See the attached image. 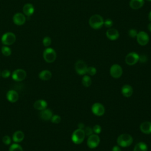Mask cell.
Instances as JSON below:
<instances>
[{
  "label": "cell",
  "instance_id": "cell-1",
  "mask_svg": "<svg viewBox=\"0 0 151 151\" xmlns=\"http://www.w3.org/2000/svg\"><path fill=\"white\" fill-rule=\"evenodd\" d=\"M132 136L127 133H123L119 135L117 139V143L119 146L126 147L130 146L133 143Z\"/></svg>",
  "mask_w": 151,
  "mask_h": 151
},
{
  "label": "cell",
  "instance_id": "cell-2",
  "mask_svg": "<svg viewBox=\"0 0 151 151\" xmlns=\"http://www.w3.org/2000/svg\"><path fill=\"white\" fill-rule=\"evenodd\" d=\"M89 25L94 29H100L104 25V19L101 15L94 14L90 18Z\"/></svg>",
  "mask_w": 151,
  "mask_h": 151
},
{
  "label": "cell",
  "instance_id": "cell-3",
  "mask_svg": "<svg viewBox=\"0 0 151 151\" xmlns=\"http://www.w3.org/2000/svg\"><path fill=\"white\" fill-rule=\"evenodd\" d=\"M86 134L84 129H77L75 130L71 135V140L76 145L81 144L84 140Z\"/></svg>",
  "mask_w": 151,
  "mask_h": 151
},
{
  "label": "cell",
  "instance_id": "cell-4",
  "mask_svg": "<svg viewBox=\"0 0 151 151\" xmlns=\"http://www.w3.org/2000/svg\"><path fill=\"white\" fill-rule=\"evenodd\" d=\"M57 57L55 51L52 48H47L43 52V58L44 60L48 63H53Z\"/></svg>",
  "mask_w": 151,
  "mask_h": 151
},
{
  "label": "cell",
  "instance_id": "cell-5",
  "mask_svg": "<svg viewBox=\"0 0 151 151\" xmlns=\"http://www.w3.org/2000/svg\"><path fill=\"white\" fill-rule=\"evenodd\" d=\"M16 40V36L15 35L11 32H8L5 33L1 38V41L2 44L5 45H10L13 44Z\"/></svg>",
  "mask_w": 151,
  "mask_h": 151
},
{
  "label": "cell",
  "instance_id": "cell-6",
  "mask_svg": "<svg viewBox=\"0 0 151 151\" xmlns=\"http://www.w3.org/2000/svg\"><path fill=\"white\" fill-rule=\"evenodd\" d=\"M100 142V139L98 134H92L88 136L87 140V145L89 148L94 149L99 146Z\"/></svg>",
  "mask_w": 151,
  "mask_h": 151
},
{
  "label": "cell",
  "instance_id": "cell-7",
  "mask_svg": "<svg viewBox=\"0 0 151 151\" xmlns=\"http://www.w3.org/2000/svg\"><path fill=\"white\" fill-rule=\"evenodd\" d=\"M87 65L86 63L81 60H79L76 61L75 64V70L76 73L79 75H84L87 73Z\"/></svg>",
  "mask_w": 151,
  "mask_h": 151
},
{
  "label": "cell",
  "instance_id": "cell-8",
  "mask_svg": "<svg viewBox=\"0 0 151 151\" xmlns=\"http://www.w3.org/2000/svg\"><path fill=\"white\" fill-rule=\"evenodd\" d=\"M27 77L26 71L21 68L16 69L12 73V78L15 81H21Z\"/></svg>",
  "mask_w": 151,
  "mask_h": 151
},
{
  "label": "cell",
  "instance_id": "cell-9",
  "mask_svg": "<svg viewBox=\"0 0 151 151\" xmlns=\"http://www.w3.org/2000/svg\"><path fill=\"white\" fill-rule=\"evenodd\" d=\"M110 74L111 76L114 78H120L123 74V70L122 67L117 64L112 65L110 68Z\"/></svg>",
  "mask_w": 151,
  "mask_h": 151
},
{
  "label": "cell",
  "instance_id": "cell-10",
  "mask_svg": "<svg viewBox=\"0 0 151 151\" xmlns=\"http://www.w3.org/2000/svg\"><path fill=\"white\" fill-rule=\"evenodd\" d=\"M139 60V55L135 52L129 53L125 57V62L129 65L136 64Z\"/></svg>",
  "mask_w": 151,
  "mask_h": 151
},
{
  "label": "cell",
  "instance_id": "cell-11",
  "mask_svg": "<svg viewBox=\"0 0 151 151\" xmlns=\"http://www.w3.org/2000/svg\"><path fill=\"white\" fill-rule=\"evenodd\" d=\"M92 113L97 116H101L105 113V108L104 106L100 103H95L91 106Z\"/></svg>",
  "mask_w": 151,
  "mask_h": 151
},
{
  "label": "cell",
  "instance_id": "cell-12",
  "mask_svg": "<svg viewBox=\"0 0 151 151\" xmlns=\"http://www.w3.org/2000/svg\"><path fill=\"white\" fill-rule=\"evenodd\" d=\"M136 38L138 44L140 45H146L149 41V35L144 31L137 32Z\"/></svg>",
  "mask_w": 151,
  "mask_h": 151
},
{
  "label": "cell",
  "instance_id": "cell-13",
  "mask_svg": "<svg viewBox=\"0 0 151 151\" xmlns=\"http://www.w3.org/2000/svg\"><path fill=\"white\" fill-rule=\"evenodd\" d=\"M26 21L25 16L20 12L16 13L13 17V22L17 25H22L24 24Z\"/></svg>",
  "mask_w": 151,
  "mask_h": 151
},
{
  "label": "cell",
  "instance_id": "cell-14",
  "mask_svg": "<svg viewBox=\"0 0 151 151\" xmlns=\"http://www.w3.org/2000/svg\"><path fill=\"white\" fill-rule=\"evenodd\" d=\"M6 99L11 103H15L19 99V94L15 90H10L6 93Z\"/></svg>",
  "mask_w": 151,
  "mask_h": 151
},
{
  "label": "cell",
  "instance_id": "cell-15",
  "mask_svg": "<svg viewBox=\"0 0 151 151\" xmlns=\"http://www.w3.org/2000/svg\"><path fill=\"white\" fill-rule=\"evenodd\" d=\"M52 111L49 109H45L42 110H41L40 113V118L45 121H48L51 120L52 116Z\"/></svg>",
  "mask_w": 151,
  "mask_h": 151
},
{
  "label": "cell",
  "instance_id": "cell-16",
  "mask_svg": "<svg viewBox=\"0 0 151 151\" xmlns=\"http://www.w3.org/2000/svg\"><path fill=\"white\" fill-rule=\"evenodd\" d=\"M106 36L109 40L114 41L119 37V33L116 29L110 28L106 31Z\"/></svg>",
  "mask_w": 151,
  "mask_h": 151
},
{
  "label": "cell",
  "instance_id": "cell-17",
  "mask_svg": "<svg viewBox=\"0 0 151 151\" xmlns=\"http://www.w3.org/2000/svg\"><path fill=\"white\" fill-rule=\"evenodd\" d=\"M121 92L124 97H130L133 94V90L131 86L129 84H125L122 87Z\"/></svg>",
  "mask_w": 151,
  "mask_h": 151
},
{
  "label": "cell",
  "instance_id": "cell-18",
  "mask_svg": "<svg viewBox=\"0 0 151 151\" xmlns=\"http://www.w3.org/2000/svg\"><path fill=\"white\" fill-rule=\"evenodd\" d=\"M140 129L141 132L144 134H150L151 133V122L145 121L141 123L140 126Z\"/></svg>",
  "mask_w": 151,
  "mask_h": 151
},
{
  "label": "cell",
  "instance_id": "cell-19",
  "mask_svg": "<svg viewBox=\"0 0 151 151\" xmlns=\"http://www.w3.org/2000/svg\"><path fill=\"white\" fill-rule=\"evenodd\" d=\"M47 106H48L47 102L45 100L42 99L36 100L33 104V106L35 109L40 111L46 109L47 107Z\"/></svg>",
  "mask_w": 151,
  "mask_h": 151
},
{
  "label": "cell",
  "instance_id": "cell-20",
  "mask_svg": "<svg viewBox=\"0 0 151 151\" xmlns=\"http://www.w3.org/2000/svg\"><path fill=\"white\" fill-rule=\"evenodd\" d=\"M24 133L21 130H17L12 135V140L15 143H19L22 142L24 139Z\"/></svg>",
  "mask_w": 151,
  "mask_h": 151
},
{
  "label": "cell",
  "instance_id": "cell-21",
  "mask_svg": "<svg viewBox=\"0 0 151 151\" xmlns=\"http://www.w3.org/2000/svg\"><path fill=\"white\" fill-rule=\"evenodd\" d=\"M23 12L24 14L27 16L30 17L31 16L34 12V7L31 4H26L23 6Z\"/></svg>",
  "mask_w": 151,
  "mask_h": 151
},
{
  "label": "cell",
  "instance_id": "cell-22",
  "mask_svg": "<svg viewBox=\"0 0 151 151\" xmlns=\"http://www.w3.org/2000/svg\"><path fill=\"white\" fill-rule=\"evenodd\" d=\"M144 0H130L129 5L133 9H138L144 5Z\"/></svg>",
  "mask_w": 151,
  "mask_h": 151
},
{
  "label": "cell",
  "instance_id": "cell-23",
  "mask_svg": "<svg viewBox=\"0 0 151 151\" xmlns=\"http://www.w3.org/2000/svg\"><path fill=\"white\" fill-rule=\"evenodd\" d=\"M38 77L42 80H44V81L49 80L52 77V73L49 70H44L41 71L39 73Z\"/></svg>",
  "mask_w": 151,
  "mask_h": 151
},
{
  "label": "cell",
  "instance_id": "cell-24",
  "mask_svg": "<svg viewBox=\"0 0 151 151\" xmlns=\"http://www.w3.org/2000/svg\"><path fill=\"white\" fill-rule=\"evenodd\" d=\"M133 151H147V146L145 143L140 142L136 144Z\"/></svg>",
  "mask_w": 151,
  "mask_h": 151
},
{
  "label": "cell",
  "instance_id": "cell-25",
  "mask_svg": "<svg viewBox=\"0 0 151 151\" xmlns=\"http://www.w3.org/2000/svg\"><path fill=\"white\" fill-rule=\"evenodd\" d=\"M81 83L83 86L86 87H88L91 85L92 83V80L90 78V76L87 75H85L83 76L82 80H81Z\"/></svg>",
  "mask_w": 151,
  "mask_h": 151
},
{
  "label": "cell",
  "instance_id": "cell-26",
  "mask_svg": "<svg viewBox=\"0 0 151 151\" xmlns=\"http://www.w3.org/2000/svg\"><path fill=\"white\" fill-rule=\"evenodd\" d=\"M9 151H23V149L20 145L17 143H15L10 145Z\"/></svg>",
  "mask_w": 151,
  "mask_h": 151
},
{
  "label": "cell",
  "instance_id": "cell-27",
  "mask_svg": "<svg viewBox=\"0 0 151 151\" xmlns=\"http://www.w3.org/2000/svg\"><path fill=\"white\" fill-rule=\"evenodd\" d=\"M1 52L2 54L6 57L9 56L11 54V50L6 45H4L1 48Z\"/></svg>",
  "mask_w": 151,
  "mask_h": 151
},
{
  "label": "cell",
  "instance_id": "cell-28",
  "mask_svg": "<svg viewBox=\"0 0 151 151\" xmlns=\"http://www.w3.org/2000/svg\"><path fill=\"white\" fill-rule=\"evenodd\" d=\"M61 118L59 115L54 114V115H52L50 120L52 123L58 124L61 122Z\"/></svg>",
  "mask_w": 151,
  "mask_h": 151
},
{
  "label": "cell",
  "instance_id": "cell-29",
  "mask_svg": "<svg viewBox=\"0 0 151 151\" xmlns=\"http://www.w3.org/2000/svg\"><path fill=\"white\" fill-rule=\"evenodd\" d=\"M97 73V70L94 67L90 66L87 68V73L90 76H94Z\"/></svg>",
  "mask_w": 151,
  "mask_h": 151
},
{
  "label": "cell",
  "instance_id": "cell-30",
  "mask_svg": "<svg viewBox=\"0 0 151 151\" xmlns=\"http://www.w3.org/2000/svg\"><path fill=\"white\" fill-rule=\"evenodd\" d=\"M42 44L46 47H49L51 44V39L49 37H44L42 40Z\"/></svg>",
  "mask_w": 151,
  "mask_h": 151
},
{
  "label": "cell",
  "instance_id": "cell-31",
  "mask_svg": "<svg viewBox=\"0 0 151 151\" xmlns=\"http://www.w3.org/2000/svg\"><path fill=\"white\" fill-rule=\"evenodd\" d=\"M2 142L5 145H9L11 143V138L9 136L5 135L2 137Z\"/></svg>",
  "mask_w": 151,
  "mask_h": 151
},
{
  "label": "cell",
  "instance_id": "cell-32",
  "mask_svg": "<svg viewBox=\"0 0 151 151\" xmlns=\"http://www.w3.org/2000/svg\"><path fill=\"white\" fill-rule=\"evenodd\" d=\"M93 132L95 133V134H100L101 132V127L99 125V124H96L94 125L93 127Z\"/></svg>",
  "mask_w": 151,
  "mask_h": 151
},
{
  "label": "cell",
  "instance_id": "cell-33",
  "mask_svg": "<svg viewBox=\"0 0 151 151\" xmlns=\"http://www.w3.org/2000/svg\"><path fill=\"white\" fill-rule=\"evenodd\" d=\"M84 131L86 136H89L91 135L92 134H93V129L90 127H88V126L85 127L84 129Z\"/></svg>",
  "mask_w": 151,
  "mask_h": 151
},
{
  "label": "cell",
  "instance_id": "cell-34",
  "mask_svg": "<svg viewBox=\"0 0 151 151\" xmlns=\"http://www.w3.org/2000/svg\"><path fill=\"white\" fill-rule=\"evenodd\" d=\"M11 75V71L8 70H4L1 73V76L4 78H8Z\"/></svg>",
  "mask_w": 151,
  "mask_h": 151
},
{
  "label": "cell",
  "instance_id": "cell-35",
  "mask_svg": "<svg viewBox=\"0 0 151 151\" xmlns=\"http://www.w3.org/2000/svg\"><path fill=\"white\" fill-rule=\"evenodd\" d=\"M128 34H129V37H130L131 38H134L137 36V32L136 29H135L134 28H132V29L129 30Z\"/></svg>",
  "mask_w": 151,
  "mask_h": 151
},
{
  "label": "cell",
  "instance_id": "cell-36",
  "mask_svg": "<svg viewBox=\"0 0 151 151\" xmlns=\"http://www.w3.org/2000/svg\"><path fill=\"white\" fill-rule=\"evenodd\" d=\"M113 21L110 18H107L105 21H104V25L107 28H110L113 25Z\"/></svg>",
  "mask_w": 151,
  "mask_h": 151
},
{
  "label": "cell",
  "instance_id": "cell-37",
  "mask_svg": "<svg viewBox=\"0 0 151 151\" xmlns=\"http://www.w3.org/2000/svg\"><path fill=\"white\" fill-rule=\"evenodd\" d=\"M147 60V56L145 54H142L140 55H139V61H140V62L141 63H146V61Z\"/></svg>",
  "mask_w": 151,
  "mask_h": 151
},
{
  "label": "cell",
  "instance_id": "cell-38",
  "mask_svg": "<svg viewBox=\"0 0 151 151\" xmlns=\"http://www.w3.org/2000/svg\"><path fill=\"white\" fill-rule=\"evenodd\" d=\"M111 151H121V149L119 146H114L111 149Z\"/></svg>",
  "mask_w": 151,
  "mask_h": 151
},
{
  "label": "cell",
  "instance_id": "cell-39",
  "mask_svg": "<svg viewBox=\"0 0 151 151\" xmlns=\"http://www.w3.org/2000/svg\"><path fill=\"white\" fill-rule=\"evenodd\" d=\"M78 129H84L85 127H84V124L82 123H80L78 124Z\"/></svg>",
  "mask_w": 151,
  "mask_h": 151
},
{
  "label": "cell",
  "instance_id": "cell-40",
  "mask_svg": "<svg viewBox=\"0 0 151 151\" xmlns=\"http://www.w3.org/2000/svg\"><path fill=\"white\" fill-rule=\"evenodd\" d=\"M147 28H148V30H149L150 32H151V22H150L148 25H147Z\"/></svg>",
  "mask_w": 151,
  "mask_h": 151
},
{
  "label": "cell",
  "instance_id": "cell-41",
  "mask_svg": "<svg viewBox=\"0 0 151 151\" xmlns=\"http://www.w3.org/2000/svg\"><path fill=\"white\" fill-rule=\"evenodd\" d=\"M148 17H149V20L151 21V11H150V12H149V16H148Z\"/></svg>",
  "mask_w": 151,
  "mask_h": 151
},
{
  "label": "cell",
  "instance_id": "cell-42",
  "mask_svg": "<svg viewBox=\"0 0 151 151\" xmlns=\"http://www.w3.org/2000/svg\"><path fill=\"white\" fill-rule=\"evenodd\" d=\"M147 1H150V2H151V0H147Z\"/></svg>",
  "mask_w": 151,
  "mask_h": 151
},
{
  "label": "cell",
  "instance_id": "cell-43",
  "mask_svg": "<svg viewBox=\"0 0 151 151\" xmlns=\"http://www.w3.org/2000/svg\"><path fill=\"white\" fill-rule=\"evenodd\" d=\"M1 71H0V76H1Z\"/></svg>",
  "mask_w": 151,
  "mask_h": 151
}]
</instances>
